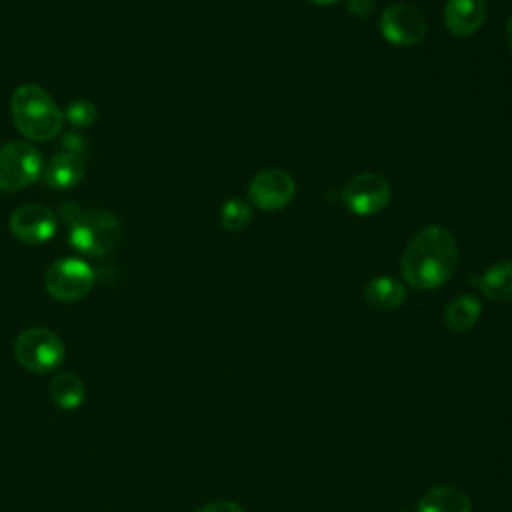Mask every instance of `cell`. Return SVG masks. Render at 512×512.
Here are the masks:
<instances>
[{"instance_id":"6da1fadb","label":"cell","mask_w":512,"mask_h":512,"mask_svg":"<svg viewBox=\"0 0 512 512\" xmlns=\"http://www.w3.org/2000/svg\"><path fill=\"white\" fill-rule=\"evenodd\" d=\"M458 264L454 234L440 224L420 228L400 258L404 280L418 290H432L450 280Z\"/></svg>"},{"instance_id":"7a4b0ae2","label":"cell","mask_w":512,"mask_h":512,"mask_svg":"<svg viewBox=\"0 0 512 512\" xmlns=\"http://www.w3.org/2000/svg\"><path fill=\"white\" fill-rule=\"evenodd\" d=\"M12 120L28 140H50L64 126V112L38 84H22L12 94Z\"/></svg>"},{"instance_id":"3957f363","label":"cell","mask_w":512,"mask_h":512,"mask_svg":"<svg viewBox=\"0 0 512 512\" xmlns=\"http://www.w3.org/2000/svg\"><path fill=\"white\" fill-rule=\"evenodd\" d=\"M68 222L70 246L88 256H104L120 242V222L108 212L82 210L74 204L62 206Z\"/></svg>"},{"instance_id":"277c9868","label":"cell","mask_w":512,"mask_h":512,"mask_svg":"<svg viewBox=\"0 0 512 512\" xmlns=\"http://www.w3.org/2000/svg\"><path fill=\"white\" fill-rule=\"evenodd\" d=\"M64 356V342L48 328H28L14 340V358L28 372L48 374L64 362Z\"/></svg>"},{"instance_id":"5b68a950","label":"cell","mask_w":512,"mask_h":512,"mask_svg":"<svg viewBox=\"0 0 512 512\" xmlns=\"http://www.w3.org/2000/svg\"><path fill=\"white\" fill-rule=\"evenodd\" d=\"M44 172V158L30 142L14 140L0 148V190L16 192L36 182Z\"/></svg>"},{"instance_id":"8992f818","label":"cell","mask_w":512,"mask_h":512,"mask_svg":"<svg viewBox=\"0 0 512 512\" xmlns=\"http://www.w3.org/2000/svg\"><path fill=\"white\" fill-rule=\"evenodd\" d=\"M96 274L92 266L80 258L66 256L52 262L46 272V292L58 302L82 300L94 286Z\"/></svg>"},{"instance_id":"52a82bcc","label":"cell","mask_w":512,"mask_h":512,"mask_svg":"<svg viewBox=\"0 0 512 512\" xmlns=\"http://www.w3.org/2000/svg\"><path fill=\"white\" fill-rule=\"evenodd\" d=\"M392 188L388 180L374 172H364L346 182L342 188V204L356 216H372L390 202Z\"/></svg>"},{"instance_id":"ba28073f","label":"cell","mask_w":512,"mask_h":512,"mask_svg":"<svg viewBox=\"0 0 512 512\" xmlns=\"http://www.w3.org/2000/svg\"><path fill=\"white\" fill-rule=\"evenodd\" d=\"M382 36L396 46H414L426 34V18L412 4H392L380 16Z\"/></svg>"},{"instance_id":"9c48e42d","label":"cell","mask_w":512,"mask_h":512,"mask_svg":"<svg viewBox=\"0 0 512 512\" xmlns=\"http://www.w3.org/2000/svg\"><path fill=\"white\" fill-rule=\"evenodd\" d=\"M296 184L282 168H264L248 184V198L260 210H280L294 198Z\"/></svg>"},{"instance_id":"30bf717a","label":"cell","mask_w":512,"mask_h":512,"mask_svg":"<svg viewBox=\"0 0 512 512\" xmlns=\"http://www.w3.org/2000/svg\"><path fill=\"white\" fill-rule=\"evenodd\" d=\"M10 232L26 244H42L58 230L56 214L42 204H24L10 216Z\"/></svg>"},{"instance_id":"8fae6325","label":"cell","mask_w":512,"mask_h":512,"mask_svg":"<svg viewBox=\"0 0 512 512\" xmlns=\"http://www.w3.org/2000/svg\"><path fill=\"white\" fill-rule=\"evenodd\" d=\"M486 20L484 0H448L444 6V22L454 36L466 38L482 28Z\"/></svg>"},{"instance_id":"7c38bea8","label":"cell","mask_w":512,"mask_h":512,"mask_svg":"<svg viewBox=\"0 0 512 512\" xmlns=\"http://www.w3.org/2000/svg\"><path fill=\"white\" fill-rule=\"evenodd\" d=\"M84 160L76 152H58L44 166V182L54 190L74 188L84 176Z\"/></svg>"},{"instance_id":"4fadbf2b","label":"cell","mask_w":512,"mask_h":512,"mask_svg":"<svg viewBox=\"0 0 512 512\" xmlns=\"http://www.w3.org/2000/svg\"><path fill=\"white\" fill-rule=\"evenodd\" d=\"M418 512H472V500L460 486L438 484L420 496Z\"/></svg>"},{"instance_id":"5bb4252c","label":"cell","mask_w":512,"mask_h":512,"mask_svg":"<svg viewBox=\"0 0 512 512\" xmlns=\"http://www.w3.org/2000/svg\"><path fill=\"white\" fill-rule=\"evenodd\" d=\"M364 298L374 310L390 312L400 308L406 300V286L392 276H374L364 286Z\"/></svg>"},{"instance_id":"9a60e30c","label":"cell","mask_w":512,"mask_h":512,"mask_svg":"<svg viewBox=\"0 0 512 512\" xmlns=\"http://www.w3.org/2000/svg\"><path fill=\"white\" fill-rule=\"evenodd\" d=\"M478 290L494 302L512 300V260L496 262L484 274L474 278Z\"/></svg>"},{"instance_id":"2e32d148","label":"cell","mask_w":512,"mask_h":512,"mask_svg":"<svg viewBox=\"0 0 512 512\" xmlns=\"http://www.w3.org/2000/svg\"><path fill=\"white\" fill-rule=\"evenodd\" d=\"M86 390L80 376L74 372H60L48 386V398L60 410H74L84 402Z\"/></svg>"},{"instance_id":"e0dca14e","label":"cell","mask_w":512,"mask_h":512,"mask_svg":"<svg viewBox=\"0 0 512 512\" xmlns=\"http://www.w3.org/2000/svg\"><path fill=\"white\" fill-rule=\"evenodd\" d=\"M480 312H482L480 300L472 294H462L446 306L444 324L452 332H468L478 322Z\"/></svg>"},{"instance_id":"ac0fdd59","label":"cell","mask_w":512,"mask_h":512,"mask_svg":"<svg viewBox=\"0 0 512 512\" xmlns=\"http://www.w3.org/2000/svg\"><path fill=\"white\" fill-rule=\"evenodd\" d=\"M252 222V210L242 198H230L220 210V224L228 232H240Z\"/></svg>"},{"instance_id":"d6986e66","label":"cell","mask_w":512,"mask_h":512,"mask_svg":"<svg viewBox=\"0 0 512 512\" xmlns=\"http://www.w3.org/2000/svg\"><path fill=\"white\" fill-rule=\"evenodd\" d=\"M66 120L76 128L92 126L98 118V110L90 100H72L64 110Z\"/></svg>"},{"instance_id":"ffe728a7","label":"cell","mask_w":512,"mask_h":512,"mask_svg":"<svg viewBox=\"0 0 512 512\" xmlns=\"http://www.w3.org/2000/svg\"><path fill=\"white\" fill-rule=\"evenodd\" d=\"M194 512H244V508L232 500H216L196 508Z\"/></svg>"},{"instance_id":"44dd1931","label":"cell","mask_w":512,"mask_h":512,"mask_svg":"<svg viewBox=\"0 0 512 512\" xmlns=\"http://www.w3.org/2000/svg\"><path fill=\"white\" fill-rule=\"evenodd\" d=\"M376 0H346V8L350 14L358 18H368L374 12Z\"/></svg>"},{"instance_id":"7402d4cb","label":"cell","mask_w":512,"mask_h":512,"mask_svg":"<svg viewBox=\"0 0 512 512\" xmlns=\"http://www.w3.org/2000/svg\"><path fill=\"white\" fill-rule=\"evenodd\" d=\"M62 144L66 146V152H80V148H82V140H80V136L78 134H66L64 136V140H62Z\"/></svg>"},{"instance_id":"603a6c76","label":"cell","mask_w":512,"mask_h":512,"mask_svg":"<svg viewBox=\"0 0 512 512\" xmlns=\"http://www.w3.org/2000/svg\"><path fill=\"white\" fill-rule=\"evenodd\" d=\"M506 38H508V44H510V48H512V14H510L508 24H506Z\"/></svg>"},{"instance_id":"cb8c5ba5","label":"cell","mask_w":512,"mask_h":512,"mask_svg":"<svg viewBox=\"0 0 512 512\" xmlns=\"http://www.w3.org/2000/svg\"><path fill=\"white\" fill-rule=\"evenodd\" d=\"M308 2H312V4H320V6H324V4H334V2H338V0H308Z\"/></svg>"}]
</instances>
